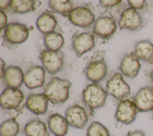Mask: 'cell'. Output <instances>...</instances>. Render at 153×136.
I'll return each instance as SVG.
<instances>
[{
    "mask_svg": "<svg viewBox=\"0 0 153 136\" xmlns=\"http://www.w3.org/2000/svg\"><path fill=\"white\" fill-rule=\"evenodd\" d=\"M7 16L5 12L0 11V30L2 32L3 29H5L7 26Z\"/></svg>",
    "mask_w": 153,
    "mask_h": 136,
    "instance_id": "f546056e",
    "label": "cell"
},
{
    "mask_svg": "<svg viewBox=\"0 0 153 136\" xmlns=\"http://www.w3.org/2000/svg\"><path fill=\"white\" fill-rule=\"evenodd\" d=\"M149 78H150V80L152 82V83L153 84V68H152V70L151 71V72H150V74H149Z\"/></svg>",
    "mask_w": 153,
    "mask_h": 136,
    "instance_id": "836d02e7",
    "label": "cell"
},
{
    "mask_svg": "<svg viewBox=\"0 0 153 136\" xmlns=\"http://www.w3.org/2000/svg\"><path fill=\"white\" fill-rule=\"evenodd\" d=\"M24 132L26 136H50L46 125L37 119L31 120L25 125Z\"/></svg>",
    "mask_w": 153,
    "mask_h": 136,
    "instance_id": "7402d4cb",
    "label": "cell"
},
{
    "mask_svg": "<svg viewBox=\"0 0 153 136\" xmlns=\"http://www.w3.org/2000/svg\"><path fill=\"white\" fill-rule=\"evenodd\" d=\"M87 136H110L108 128L99 122H92L87 131Z\"/></svg>",
    "mask_w": 153,
    "mask_h": 136,
    "instance_id": "4316f807",
    "label": "cell"
},
{
    "mask_svg": "<svg viewBox=\"0 0 153 136\" xmlns=\"http://www.w3.org/2000/svg\"><path fill=\"white\" fill-rule=\"evenodd\" d=\"M152 113H153V110H152Z\"/></svg>",
    "mask_w": 153,
    "mask_h": 136,
    "instance_id": "e575fe53",
    "label": "cell"
},
{
    "mask_svg": "<svg viewBox=\"0 0 153 136\" xmlns=\"http://www.w3.org/2000/svg\"><path fill=\"white\" fill-rule=\"evenodd\" d=\"M140 68L141 65L139 59L133 52H131L123 56L118 69L126 77L133 78L138 75Z\"/></svg>",
    "mask_w": 153,
    "mask_h": 136,
    "instance_id": "5bb4252c",
    "label": "cell"
},
{
    "mask_svg": "<svg viewBox=\"0 0 153 136\" xmlns=\"http://www.w3.org/2000/svg\"><path fill=\"white\" fill-rule=\"evenodd\" d=\"M24 99V95L19 88H5L0 96V104L2 109L11 110L17 108Z\"/></svg>",
    "mask_w": 153,
    "mask_h": 136,
    "instance_id": "8fae6325",
    "label": "cell"
},
{
    "mask_svg": "<svg viewBox=\"0 0 153 136\" xmlns=\"http://www.w3.org/2000/svg\"><path fill=\"white\" fill-rule=\"evenodd\" d=\"M105 56L104 51L97 50L88 60L84 71L86 77L90 81L98 83L106 77L108 67Z\"/></svg>",
    "mask_w": 153,
    "mask_h": 136,
    "instance_id": "6da1fadb",
    "label": "cell"
},
{
    "mask_svg": "<svg viewBox=\"0 0 153 136\" xmlns=\"http://www.w3.org/2000/svg\"><path fill=\"white\" fill-rule=\"evenodd\" d=\"M35 1L33 0H13L10 8L13 12L17 13H27L35 10Z\"/></svg>",
    "mask_w": 153,
    "mask_h": 136,
    "instance_id": "cb8c5ba5",
    "label": "cell"
},
{
    "mask_svg": "<svg viewBox=\"0 0 153 136\" xmlns=\"http://www.w3.org/2000/svg\"><path fill=\"white\" fill-rule=\"evenodd\" d=\"M68 126L65 117L59 113L53 114L48 118V129L55 136L66 135L68 131Z\"/></svg>",
    "mask_w": 153,
    "mask_h": 136,
    "instance_id": "d6986e66",
    "label": "cell"
},
{
    "mask_svg": "<svg viewBox=\"0 0 153 136\" xmlns=\"http://www.w3.org/2000/svg\"><path fill=\"white\" fill-rule=\"evenodd\" d=\"M36 25L42 34L47 35L54 32L57 26V20L53 15L50 13L44 12L37 19Z\"/></svg>",
    "mask_w": 153,
    "mask_h": 136,
    "instance_id": "44dd1931",
    "label": "cell"
},
{
    "mask_svg": "<svg viewBox=\"0 0 153 136\" xmlns=\"http://www.w3.org/2000/svg\"><path fill=\"white\" fill-rule=\"evenodd\" d=\"M100 5L104 8H111L121 4V1H100Z\"/></svg>",
    "mask_w": 153,
    "mask_h": 136,
    "instance_id": "f1b7e54d",
    "label": "cell"
},
{
    "mask_svg": "<svg viewBox=\"0 0 153 136\" xmlns=\"http://www.w3.org/2000/svg\"><path fill=\"white\" fill-rule=\"evenodd\" d=\"M137 111L133 101L124 99L118 103L115 111V117L118 122L127 125L135 120Z\"/></svg>",
    "mask_w": 153,
    "mask_h": 136,
    "instance_id": "ba28073f",
    "label": "cell"
},
{
    "mask_svg": "<svg viewBox=\"0 0 153 136\" xmlns=\"http://www.w3.org/2000/svg\"><path fill=\"white\" fill-rule=\"evenodd\" d=\"M94 45V35L90 32H76L72 37V47L78 58L92 50Z\"/></svg>",
    "mask_w": 153,
    "mask_h": 136,
    "instance_id": "52a82bcc",
    "label": "cell"
},
{
    "mask_svg": "<svg viewBox=\"0 0 153 136\" xmlns=\"http://www.w3.org/2000/svg\"><path fill=\"white\" fill-rule=\"evenodd\" d=\"M48 101L44 93H33L27 97L25 105L30 111L36 115L44 114L48 109Z\"/></svg>",
    "mask_w": 153,
    "mask_h": 136,
    "instance_id": "e0dca14e",
    "label": "cell"
},
{
    "mask_svg": "<svg viewBox=\"0 0 153 136\" xmlns=\"http://www.w3.org/2000/svg\"><path fill=\"white\" fill-rule=\"evenodd\" d=\"M108 93L98 83H93L86 86L82 92V100L90 114L94 110L103 107L107 98Z\"/></svg>",
    "mask_w": 153,
    "mask_h": 136,
    "instance_id": "7a4b0ae2",
    "label": "cell"
},
{
    "mask_svg": "<svg viewBox=\"0 0 153 136\" xmlns=\"http://www.w3.org/2000/svg\"><path fill=\"white\" fill-rule=\"evenodd\" d=\"M24 75L20 67L10 65L6 68L4 78L8 87L19 88L24 82Z\"/></svg>",
    "mask_w": 153,
    "mask_h": 136,
    "instance_id": "ac0fdd59",
    "label": "cell"
},
{
    "mask_svg": "<svg viewBox=\"0 0 153 136\" xmlns=\"http://www.w3.org/2000/svg\"><path fill=\"white\" fill-rule=\"evenodd\" d=\"M44 43L47 50L51 51H60L64 44V38L62 34L57 32H53L44 37Z\"/></svg>",
    "mask_w": 153,
    "mask_h": 136,
    "instance_id": "603a6c76",
    "label": "cell"
},
{
    "mask_svg": "<svg viewBox=\"0 0 153 136\" xmlns=\"http://www.w3.org/2000/svg\"><path fill=\"white\" fill-rule=\"evenodd\" d=\"M48 5L54 11L63 16L68 14L74 9V4L69 0L48 1Z\"/></svg>",
    "mask_w": 153,
    "mask_h": 136,
    "instance_id": "d4e9b609",
    "label": "cell"
},
{
    "mask_svg": "<svg viewBox=\"0 0 153 136\" xmlns=\"http://www.w3.org/2000/svg\"><path fill=\"white\" fill-rule=\"evenodd\" d=\"M127 2L130 7L136 10H141L146 6V2L144 0H129Z\"/></svg>",
    "mask_w": 153,
    "mask_h": 136,
    "instance_id": "83f0119b",
    "label": "cell"
},
{
    "mask_svg": "<svg viewBox=\"0 0 153 136\" xmlns=\"http://www.w3.org/2000/svg\"><path fill=\"white\" fill-rule=\"evenodd\" d=\"M127 136H146L143 131L140 130H136L128 132Z\"/></svg>",
    "mask_w": 153,
    "mask_h": 136,
    "instance_id": "1f68e13d",
    "label": "cell"
},
{
    "mask_svg": "<svg viewBox=\"0 0 153 136\" xmlns=\"http://www.w3.org/2000/svg\"><path fill=\"white\" fill-rule=\"evenodd\" d=\"M72 83L67 79L53 77L46 85L44 93L53 104H63L66 102L69 95Z\"/></svg>",
    "mask_w": 153,
    "mask_h": 136,
    "instance_id": "3957f363",
    "label": "cell"
},
{
    "mask_svg": "<svg viewBox=\"0 0 153 136\" xmlns=\"http://www.w3.org/2000/svg\"><path fill=\"white\" fill-rule=\"evenodd\" d=\"M65 117L68 125L76 129H83L88 120L85 109L78 104H74L67 108Z\"/></svg>",
    "mask_w": 153,
    "mask_h": 136,
    "instance_id": "7c38bea8",
    "label": "cell"
},
{
    "mask_svg": "<svg viewBox=\"0 0 153 136\" xmlns=\"http://www.w3.org/2000/svg\"><path fill=\"white\" fill-rule=\"evenodd\" d=\"M11 1H0V8H1V11H2L7 8L10 7L11 5Z\"/></svg>",
    "mask_w": 153,
    "mask_h": 136,
    "instance_id": "4dcf8cb0",
    "label": "cell"
},
{
    "mask_svg": "<svg viewBox=\"0 0 153 136\" xmlns=\"http://www.w3.org/2000/svg\"><path fill=\"white\" fill-rule=\"evenodd\" d=\"M68 17L75 26L82 28L90 26L95 22V16L88 8L76 7L68 14Z\"/></svg>",
    "mask_w": 153,
    "mask_h": 136,
    "instance_id": "30bf717a",
    "label": "cell"
},
{
    "mask_svg": "<svg viewBox=\"0 0 153 136\" xmlns=\"http://www.w3.org/2000/svg\"><path fill=\"white\" fill-rule=\"evenodd\" d=\"M45 70L43 67L36 65L30 68L24 75V83L29 89L41 87L45 81Z\"/></svg>",
    "mask_w": 153,
    "mask_h": 136,
    "instance_id": "2e32d148",
    "label": "cell"
},
{
    "mask_svg": "<svg viewBox=\"0 0 153 136\" xmlns=\"http://www.w3.org/2000/svg\"><path fill=\"white\" fill-rule=\"evenodd\" d=\"M143 20L137 11L131 7L125 9L121 14L118 26L121 29L137 31L143 26Z\"/></svg>",
    "mask_w": 153,
    "mask_h": 136,
    "instance_id": "9c48e42d",
    "label": "cell"
},
{
    "mask_svg": "<svg viewBox=\"0 0 153 136\" xmlns=\"http://www.w3.org/2000/svg\"><path fill=\"white\" fill-rule=\"evenodd\" d=\"M39 59L43 68L48 73L55 74L63 68L64 62V54L62 52L43 50L39 53Z\"/></svg>",
    "mask_w": 153,
    "mask_h": 136,
    "instance_id": "5b68a950",
    "label": "cell"
},
{
    "mask_svg": "<svg viewBox=\"0 0 153 136\" xmlns=\"http://www.w3.org/2000/svg\"><path fill=\"white\" fill-rule=\"evenodd\" d=\"M106 91L108 95L113 96L117 101L121 102L130 95V87L124 80L122 74L115 72L107 80Z\"/></svg>",
    "mask_w": 153,
    "mask_h": 136,
    "instance_id": "277c9868",
    "label": "cell"
},
{
    "mask_svg": "<svg viewBox=\"0 0 153 136\" xmlns=\"http://www.w3.org/2000/svg\"><path fill=\"white\" fill-rule=\"evenodd\" d=\"M19 131L20 125L14 119L5 120L1 125V136H16Z\"/></svg>",
    "mask_w": 153,
    "mask_h": 136,
    "instance_id": "484cf974",
    "label": "cell"
},
{
    "mask_svg": "<svg viewBox=\"0 0 153 136\" xmlns=\"http://www.w3.org/2000/svg\"><path fill=\"white\" fill-rule=\"evenodd\" d=\"M133 101L139 112H147L153 110V86L140 88L136 93Z\"/></svg>",
    "mask_w": 153,
    "mask_h": 136,
    "instance_id": "9a60e30c",
    "label": "cell"
},
{
    "mask_svg": "<svg viewBox=\"0 0 153 136\" xmlns=\"http://www.w3.org/2000/svg\"><path fill=\"white\" fill-rule=\"evenodd\" d=\"M133 52L139 60L153 64V44L151 41L143 40L137 41Z\"/></svg>",
    "mask_w": 153,
    "mask_h": 136,
    "instance_id": "ffe728a7",
    "label": "cell"
},
{
    "mask_svg": "<svg viewBox=\"0 0 153 136\" xmlns=\"http://www.w3.org/2000/svg\"><path fill=\"white\" fill-rule=\"evenodd\" d=\"M0 64H1V72H0V77L1 78H4V72L5 71V62L3 61V59L2 58H1L0 59Z\"/></svg>",
    "mask_w": 153,
    "mask_h": 136,
    "instance_id": "d6a6232c",
    "label": "cell"
},
{
    "mask_svg": "<svg viewBox=\"0 0 153 136\" xmlns=\"http://www.w3.org/2000/svg\"><path fill=\"white\" fill-rule=\"evenodd\" d=\"M29 35L27 26L19 22H11L4 29V39L11 44H20L25 42Z\"/></svg>",
    "mask_w": 153,
    "mask_h": 136,
    "instance_id": "8992f818",
    "label": "cell"
},
{
    "mask_svg": "<svg viewBox=\"0 0 153 136\" xmlns=\"http://www.w3.org/2000/svg\"><path fill=\"white\" fill-rule=\"evenodd\" d=\"M117 28L115 20L113 17L101 16L94 23L93 34L101 38L107 39L114 34Z\"/></svg>",
    "mask_w": 153,
    "mask_h": 136,
    "instance_id": "4fadbf2b",
    "label": "cell"
}]
</instances>
